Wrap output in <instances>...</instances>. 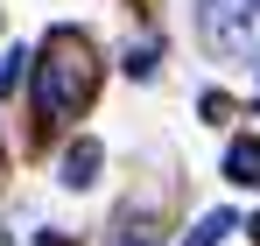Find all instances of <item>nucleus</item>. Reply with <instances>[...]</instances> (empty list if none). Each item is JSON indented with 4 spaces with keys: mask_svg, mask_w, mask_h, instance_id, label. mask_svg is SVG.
<instances>
[{
    "mask_svg": "<svg viewBox=\"0 0 260 246\" xmlns=\"http://www.w3.org/2000/svg\"><path fill=\"white\" fill-rule=\"evenodd\" d=\"M99 162H106V148H99V141H71V148H63V183H71V190H85L91 176H99Z\"/></svg>",
    "mask_w": 260,
    "mask_h": 246,
    "instance_id": "7ed1b4c3",
    "label": "nucleus"
},
{
    "mask_svg": "<svg viewBox=\"0 0 260 246\" xmlns=\"http://www.w3.org/2000/svg\"><path fill=\"white\" fill-rule=\"evenodd\" d=\"M21 71H28V49H0V91H14Z\"/></svg>",
    "mask_w": 260,
    "mask_h": 246,
    "instance_id": "0eeeda50",
    "label": "nucleus"
},
{
    "mask_svg": "<svg viewBox=\"0 0 260 246\" xmlns=\"http://www.w3.org/2000/svg\"><path fill=\"white\" fill-rule=\"evenodd\" d=\"M91 99H99V49L85 28H49L36 49V113L49 127L78 120Z\"/></svg>",
    "mask_w": 260,
    "mask_h": 246,
    "instance_id": "f257e3e1",
    "label": "nucleus"
},
{
    "mask_svg": "<svg viewBox=\"0 0 260 246\" xmlns=\"http://www.w3.org/2000/svg\"><path fill=\"white\" fill-rule=\"evenodd\" d=\"M204 42L225 56H260V0H204Z\"/></svg>",
    "mask_w": 260,
    "mask_h": 246,
    "instance_id": "f03ea898",
    "label": "nucleus"
},
{
    "mask_svg": "<svg viewBox=\"0 0 260 246\" xmlns=\"http://www.w3.org/2000/svg\"><path fill=\"white\" fill-rule=\"evenodd\" d=\"M253 239H260V218H253Z\"/></svg>",
    "mask_w": 260,
    "mask_h": 246,
    "instance_id": "6e6552de",
    "label": "nucleus"
},
{
    "mask_svg": "<svg viewBox=\"0 0 260 246\" xmlns=\"http://www.w3.org/2000/svg\"><path fill=\"white\" fill-rule=\"evenodd\" d=\"M106 246H162V225H155L148 211H120V225H113Z\"/></svg>",
    "mask_w": 260,
    "mask_h": 246,
    "instance_id": "20e7f679",
    "label": "nucleus"
},
{
    "mask_svg": "<svg viewBox=\"0 0 260 246\" xmlns=\"http://www.w3.org/2000/svg\"><path fill=\"white\" fill-rule=\"evenodd\" d=\"M225 176H232V183H260V141H253V134L225 148Z\"/></svg>",
    "mask_w": 260,
    "mask_h": 246,
    "instance_id": "39448f33",
    "label": "nucleus"
},
{
    "mask_svg": "<svg viewBox=\"0 0 260 246\" xmlns=\"http://www.w3.org/2000/svg\"><path fill=\"white\" fill-rule=\"evenodd\" d=\"M225 232H232V211H204V218H197V232H190L183 246H218Z\"/></svg>",
    "mask_w": 260,
    "mask_h": 246,
    "instance_id": "423d86ee",
    "label": "nucleus"
}]
</instances>
